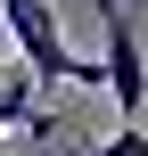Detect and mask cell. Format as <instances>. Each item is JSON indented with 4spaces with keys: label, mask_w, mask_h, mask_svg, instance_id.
I'll use <instances>...</instances> for the list:
<instances>
[{
    "label": "cell",
    "mask_w": 148,
    "mask_h": 156,
    "mask_svg": "<svg viewBox=\"0 0 148 156\" xmlns=\"http://www.w3.org/2000/svg\"><path fill=\"white\" fill-rule=\"evenodd\" d=\"M0 16H8L16 58H25V74H33V82H91V90H107V82H99V58H74V49H66V33H58V8H49V0H0Z\"/></svg>",
    "instance_id": "obj_1"
},
{
    "label": "cell",
    "mask_w": 148,
    "mask_h": 156,
    "mask_svg": "<svg viewBox=\"0 0 148 156\" xmlns=\"http://www.w3.org/2000/svg\"><path fill=\"white\" fill-rule=\"evenodd\" d=\"M91 156H148V132H140V123H115V132H107Z\"/></svg>",
    "instance_id": "obj_4"
},
{
    "label": "cell",
    "mask_w": 148,
    "mask_h": 156,
    "mask_svg": "<svg viewBox=\"0 0 148 156\" xmlns=\"http://www.w3.org/2000/svg\"><path fill=\"white\" fill-rule=\"evenodd\" d=\"M99 25H107V58H99V82H107L115 115L132 123V115L148 107V49H140V25H132V8H115V0H99Z\"/></svg>",
    "instance_id": "obj_2"
},
{
    "label": "cell",
    "mask_w": 148,
    "mask_h": 156,
    "mask_svg": "<svg viewBox=\"0 0 148 156\" xmlns=\"http://www.w3.org/2000/svg\"><path fill=\"white\" fill-rule=\"evenodd\" d=\"M0 140H58V115L33 107V74H0Z\"/></svg>",
    "instance_id": "obj_3"
}]
</instances>
